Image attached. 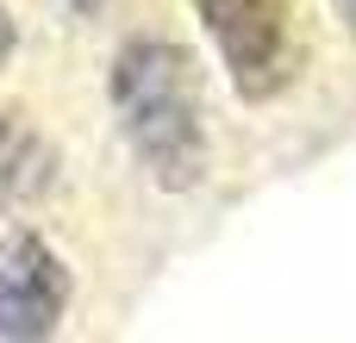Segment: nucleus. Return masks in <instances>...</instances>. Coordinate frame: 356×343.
I'll list each match as a JSON object with an SVG mask.
<instances>
[{"label":"nucleus","mask_w":356,"mask_h":343,"mask_svg":"<svg viewBox=\"0 0 356 343\" xmlns=\"http://www.w3.org/2000/svg\"><path fill=\"white\" fill-rule=\"evenodd\" d=\"M106 100H113L119 137L131 144L138 169L163 194H194L207 181L213 144H207L200 75L175 37H156V31L125 37L106 69Z\"/></svg>","instance_id":"1"},{"label":"nucleus","mask_w":356,"mask_h":343,"mask_svg":"<svg viewBox=\"0 0 356 343\" xmlns=\"http://www.w3.org/2000/svg\"><path fill=\"white\" fill-rule=\"evenodd\" d=\"M194 19L207 44L225 62V81L238 100L263 106L294 81V31H288V0H194Z\"/></svg>","instance_id":"2"},{"label":"nucleus","mask_w":356,"mask_h":343,"mask_svg":"<svg viewBox=\"0 0 356 343\" xmlns=\"http://www.w3.org/2000/svg\"><path fill=\"white\" fill-rule=\"evenodd\" d=\"M69 294H75V275L38 231L19 225L0 237V343L50 337L69 312Z\"/></svg>","instance_id":"3"},{"label":"nucleus","mask_w":356,"mask_h":343,"mask_svg":"<svg viewBox=\"0 0 356 343\" xmlns=\"http://www.w3.org/2000/svg\"><path fill=\"white\" fill-rule=\"evenodd\" d=\"M50 187H56V150H50V137L25 112L0 106V206L6 212H31Z\"/></svg>","instance_id":"4"},{"label":"nucleus","mask_w":356,"mask_h":343,"mask_svg":"<svg viewBox=\"0 0 356 343\" xmlns=\"http://www.w3.org/2000/svg\"><path fill=\"white\" fill-rule=\"evenodd\" d=\"M13 44H19V31H13V12L0 6V69H6V56H13Z\"/></svg>","instance_id":"5"},{"label":"nucleus","mask_w":356,"mask_h":343,"mask_svg":"<svg viewBox=\"0 0 356 343\" xmlns=\"http://www.w3.org/2000/svg\"><path fill=\"white\" fill-rule=\"evenodd\" d=\"M56 6H63L69 19H94V12H100V0H56Z\"/></svg>","instance_id":"6"},{"label":"nucleus","mask_w":356,"mask_h":343,"mask_svg":"<svg viewBox=\"0 0 356 343\" xmlns=\"http://www.w3.org/2000/svg\"><path fill=\"white\" fill-rule=\"evenodd\" d=\"M332 12L344 19V31H350V37H356V0H332Z\"/></svg>","instance_id":"7"}]
</instances>
